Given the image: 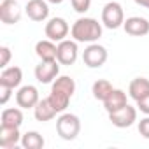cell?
<instances>
[{
	"label": "cell",
	"mask_w": 149,
	"mask_h": 149,
	"mask_svg": "<svg viewBox=\"0 0 149 149\" xmlns=\"http://www.w3.org/2000/svg\"><path fill=\"white\" fill-rule=\"evenodd\" d=\"M123 23H125V11H123L121 4H118V2L105 4L102 9V25L109 30H116V28L123 26Z\"/></svg>",
	"instance_id": "4"
},
{
	"label": "cell",
	"mask_w": 149,
	"mask_h": 149,
	"mask_svg": "<svg viewBox=\"0 0 149 149\" xmlns=\"http://www.w3.org/2000/svg\"><path fill=\"white\" fill-rule=\"evenodd\" d=\"M56 114H58V112H56V111H54V107L51 105L49 98H40V100H39V104L33 107V116H35V119H37V121H40V123L51 121Z\"/></svg>",
	"instance_id": "17"
},
{
	"label": "cell",
	"mask_w": 149,
	"mask_h": 149,
	"mask_svg": "<svg viewBox=\"0 0 149 149\" xmlns=\"http://www.w3.org/2000/svg\"><path fill=\"white\" fill-rule=\"evenodd\" d=\"M11 56H13V53H11V49H9L7 46H2V47H0V67L6 68V67L9 65V61H11Z\"/></svg>",
	"instance_id": "24"
},
{
	"label": "cell",
	"mask_w": 149,
	"mask_h": 149,
	"mask_svg": "<svg viewBox=\"0 0 149 149\" xmlns=\"http://www.w3.org/2000/svg\"><path fill=\"white\" fill-rule=\"evenodd\" d=\"M47 2H49V4H54V6H56V4H61L63 0H47Z\"/></svg>",
	"instance_id": "29"
},
{
	"label": "cell",
	"mask_w": 149,
	"mask_h": 149,
	"mask_svg": "<svg viewBox=\"0 0 149 149\" xmlns=\"http://www.w3.org/2000/svg\"><path fill=\"white\" fill-rule=\"evenodd\" d=\"M40 97H39V90L32 84H26V86H21L16 93V102L21 109H33L37 104H39Z\"/></svg>",
	"instance_id": "11"
},
{
	"label": "cell",
	"mask_w": 149,
	"mask_h": 149,
	"mask_svg": "<svg viewBox=\"0 0 149 149\" xmlns=\"http://www.w3.org/2000/svg\"><path fill=\"white\" fill-rule=\"evenodd\" d=\"M139 133L144 139H149V116H146L144 119L139 121Z\"/></svg>",
	"instance_id": "25"
},
{
	"label": "cell",
	"mask_w": 149,
	"mask_h": 149,
	"mask_svg": "<svg viewBox=\"0 0 149 149\" xmlns=\"http://www.w3.org/2000/svg\"><path fill=\"white\" fill-rule=\"evenodd\" d=\"M60 74V61L58 60H51V61H42L35 67V79L42 84H49L53 83Z\"/></svg>",
	"instance_id": "6"
},
{
	"label": "cell",
	"mask_w": 149,
	"mask_h": 149,
	"mask_svg": "<svg viewBox=\"0 0 149 149\" xmlns=\"http://www.w3.org/2000/svg\"><path fill=\"white\" fill-rule=\"evenodd\" d=\"M56 132L63 140H74L81 132V119L76 114L65 112L56 119Z\"/></svg>",
	"instance_id": "3"
},
{
	"label": "cell",
	"mask_w": 149,
	"mask_h": 149,
	"mask_svg": "<svg viewBox=\"0 0 149 149\" xmlns=\"http://www.w3.org/2000/svg\"><path fill=\"white\" fill-rule=\"evenodd\" d=\"M137 109H139L140 112H144L146 116H149V95L144 97V98H140V100L137 102Z\"/></svg>",
	"instance_id": "27"
},
{
	"label": "cell",
	"mask_w": 149,
	"mask_h": 149,
	"mask_svg": "<svg viewBox=\"0 0 149 149\" xmlns=\"http://www.w3.org/2000/svg\"><path fill=\"white\" fill-rule=\"evenodd\" d=\"M123 28L128 35H133V37H144L149 33V21L146 18H140V16H132V18H126L125 23H123Z\"/></svg>",
	"instance_id": "13"
},
{
	"label": "cell",
	"mask_w": 149,
	"mask_h": 149,
	"mask_svg": "<svg viewBox=\"0 0 149 149\" xmlns=\"http://www.w3.org/2000/svg\"><path fill=\"white\" fill-rule=\"evenodd\" d=\"M23 81V72L19 67H6L0 74V86H7V88H18Z\"/></svg>",
	"instance_id": "15"
},
{
	"label": "cell",
	"mask_w": 149,
	"mask_h": 149,
	"mask_svg": "<svg viewBox=\"0 0 149 149\" xmlns=\"http://www.w3.org/2000/svg\"><path fill=\"white\" fill-rule=\"evenodd\" d=\"M44 32H46V37H47L49 40H53V42H61V40H65V37L68 35L70 26H68V23H67L63 18H51V19L46 23Z\"/></svg>",
	"instance_id": "7"
},
{
	"label": "cell",
	"mask_w": 149,
	"mask_h": 149,
	"mask_svg": "<svg viewBox=\"0 0 149 149\" xmlns=\"http://www.w3.org/2000/svg\"><path fill=\"white\" fill-rule=\"evenodd\" d=\"M79 56V49H77V40H61L58 42V53H56V60L60 61V65H74Z\"/></svg>",
	"instance_id": "9"
},
{
	"label": "cell",
	"mask_w": 149,
	"mask_h": 149,
	"mask_svg": "<svg viewBox=\"0 0 149 149\" xmlns=\"http://www.w3.org/2000/svg\"><path fill=\"white\" fill-rule=\"evenodd\" d=\"M107 49L97 42H91L84 51H83V61L90 68H100L107 61Z\"/></svg>",
	"instance_id": "5"
},
{
	"label": "cell",
	"mask_w": 149,
	"mask_h": 149,
	"mask_svg": "<svg viewBox=\"0 0 149 149\" xmlns=\"http://www.w3.org/2000/svg\"><path fill=\"white\" fill-rule=\"evenodd\" d=\"M102 23H98L95 18H79L76 23L72 25L70 33L74 37V40L77 42H97L102 37Z\"/></svg>",
	"instance_id": "2"
},
{
	"label": "cell",
	"mask_w": 149,
	"mask_h": 149,
	"mask_svg": "<svg viewBox=\"0 0 149 149\" xmlns=\"http://www.w3.org/2000/svg\"><path fill=\"white\" fill-rule=\"evenodd\" d=\"M21 19V7L16 0H2L0 2V21L6 25H16Z\"/></svg>",
	"instance_id": "10"
},
{
	"label": "cell",
	"mask_w": 149,
	"mask_h": 149,
	"mask_svg": "<svg viewBox=\"0 0 149 149\" xmlns=\"http://www.w3.org/2000/svg\"><path fill=\"white\" fill-rule=\"evenodd\" d=\"M70 4H72V9L76 11V13L84 14L91 7V0H70Z\"/></svg>",
	"instance_id": "23"
},
{
	"label": "cell",
	"mask_w": 149,
	"mask_h": 149,
	"mask_svg": "<svg viewBox=\"0 0 149 149\" xmlns=\"http://www.w3.org/2000/svg\"><path fill=\"white\" fill-rule=\"evenodd\" d=\"M74 93H76V81L70 76H60L54 79L47 98L56 112H65Z\"/></svg>",
	"instance_id": "1"
},
{
	"label": "cell",
	"mask_w": 149,
	"mask_h": 149,
	"mask_svg": "<svg viewBox=\"0 0 149 149\" xmlns=\"http://www.w3.org/2000/svg\"><path fill=\"white\" fill-rule=\"evenodd\" d=\"M128 104V98H126V93L123 90H112V93L104 100V109L107 111V114L111 112H116L119 109H123L125 105Z\"/></svg>",
	"instance_id": "16"
},
{
	"label": "cell",
	"mask_w": 149,
	"mask_h": 149,
	"mask_svg": "<svg viewBox=\"0 0 149 149\" xmlns=\"http://www.w3.org/2000/svg\"><path fill=\"white\" fill-rule=\"evenodd\" d=\"M21 133H19V128H14V126H4L0 125V147L4 149H13L14 146H18L21 142Z\"/></svg>",
	"instance_id": "14"
},
{
	"label": "cell",
	"mask_w": 149,
	"mask_h": 149,
	"mask_svg": "<svg viewBox=\"0 0 149 149\" xmlns=\"http://www.w3.org/2000/svg\"><path fill=\"white\" fill-rule=\"evenodd\" d=\"M133 2H135L137 6H140V7H146V9H149V0H133Z\"/></svg>",
	"instance_id": "28"
},
{
	"label": "cell",
	"mask_w": 149,
	"mask_h": 149,
	"mask_svg": "<svg viewBox=\"0 0 149 149\" xmlns=\"http://www.w3.org/2000/svg\"><path fill=\"white\" fill-rule=\"evenodd\" d=\"M44 137L39 133V132H26V133H23V137H21V146L25 147V149H42L44 147Z\"/></svg>",
	"instance_id": "21"
},
{
	"label": "cell",
	"mask_w": 149,
	"mask_h": 149,
	"mask_svg": "<svg viewBox=\"0 0 149 149\" xmlns=\"http://www.w3.org/2000/svg\"><path fill=\"white\" fill-rule=\"evenodd\" d=\"M0 125L4 126H14V128H19L23 125V112H21V107H11V109H4L2 111V116H0Z\"/></svg>",
	"instance_id": "20"
},
{
	"label": "cell",
	"mask_w": 149,
	"mask_h": 149,
	"mask_svg": "<svg viewBox=\"0 0 149 149\" xmlns=\"http://www.w3.org/2000/svg\"><path fill=\"white\" fill-rule=\"evenodd\" d=\"M0 91H2V95H0V104L2 105H6L7 102H9V98H11V95H13V88H7V86H0Z\"/></svg>",
	"instance_id": "26"
},
{
	"label": "cell",
	"mask_w": 149,
	"mask_h": 149,
	"mask_svg": "<svg viewBox=\"0 0 149 149\" xmlns=\"http://www.w3.org/2000/svg\"><path fill=\"white\" fill-rule=\"evenodd\" d=\"M112 90H114V86H112L107 79H98V81H95V83H93L91 93H93V97H95L97 100L104 102V100L112 93Z\"/></svg>",
	"instance_id": "22"
},
{
	"label": "cell",
	"mask_w": 149,
	"mask_h": 149,
	"mask_svg": "<svg viewBox=\"0 0 149 149\" xmlns=\"http://www.w3.org/2000/svg\"><path fill=\"white\" fill-rule=\"evenodd\" d=\"M49 2L47 0H28V4L25 7L26 11V16L32 19V21H46L47 16H49Z\"/></svg>",
	"instance_id": "12"
},
{
	"label": "cell",
	"mask_w": 149,
	"mask_h": 149,
	"mask_svg": "<svg viewBox=\"0 0 149 149\" xmlns=\"http://www.w3.org/2000/svg\"><path fill=\"white\" fill-rule=\"evenodd\" d=\"M128 95L135 102H139L140 98L147 97L149 95V79H146V77H135L130 83V86H128Z\"/></svg>",
	"instance_id": "18"
},
{
	"label": "cell",
	"mask_w": 149,
	"mask_h": 149,
	"mask_svg": "<svg viewBox=\"0 0 149 149\" xmlns=\"http://www.w3.org/2000/svg\"><path fill=\"white\" fill-rule=\"evenodd\" d=\"M109 121L116 128H130L137 121V107H132L130 104H126L123 109H119L116 112H111Z\"/></svg>",
	"instance_id": "8"
},
{
	"label": "cell",
	"mask_w": 149,
	"mask_h": 149,
	"mask_svg": "<svg viewBox=\"0 0 149 149\" xmlns=\"http://www.w3.org/2000/svg\"><path fill=\"white\" fill-rule=\"evenodd\" d=\"M56 53H58V46L53 40H39L35 44V54L42 60V61H51L56 60Z\"/></svg>",
	"instance_id": "19"
}]
</instances>
